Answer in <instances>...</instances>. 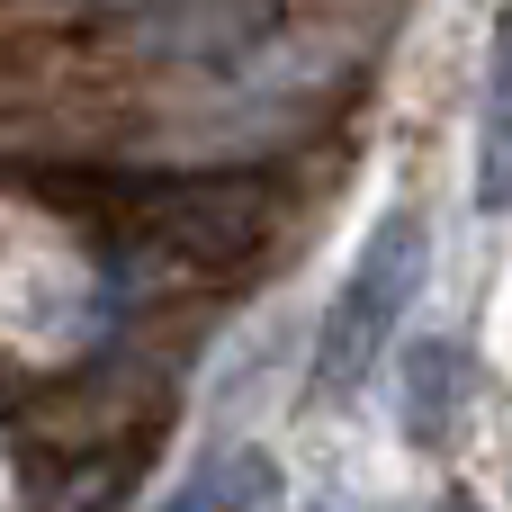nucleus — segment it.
I'll use <instances>...</instances> for the list:
<instances>
[{"mask_svg": "<svg viewBox=\"0 0 512 512\" xmlns=\"http://www.w3.org/2000/svg\"><path fill=\"white\" fill-rule=\"evenodd\" d=\"M423 252H432L423 216H387V225L369 234V252L351 261V279H342V297H333V315H324L315 396H351V387L378 369V351L396 342V315H405L414 288H423Z\"/></svg>", "mask_w": 512, "mask_h": 512, "instance_id": "nucleus-1", "label": "nucleus"}, {"mask_svg": "<svg viewBox=\"0 0 512 512\" xmlns=\"http://www.w3.org/2000/svg\"><path fill=\"white\" fill-rule=\"evenodd\" d=\"M261 234H270V180H234V171L225 180H180L153 207V243L189 270H225Z\"/></svg>", "mask_w": 512, "mask_h": 512, "instance_id": "nucleus-2", "label": "nucleus"}, {"mask_svg": "<svg viewBox=\"0 0 512 512\" xmlns=\"http://www.w3.org/2000/svg\"><path fill=\"white\" fill-rule=\"evenodd\" d=\"M270 18H279V0H171V9H153V18H144V45H153L162 63L234 72V63H252V54H261Z\"/></svg>", "mask_w": 512, "mask_h": 512, "instance_id": "nucleus-3", "label": "nucleus"}, {"mask_svg": "<svg viewBox=\"0 0 512 512\" xmlns=\"http://www.w3.org/2000/svg\"><path fill=\"white\" fill-rule=\"evenodd\" d=\"M396 387H405V441L441 450L450 423L468 414V360H459V342H414L396 360Z\"/></svg>", "mask_w": 512, "mask_h": 512, "instance_id": "nucleus-4", "label": "nucleus"}, {"mask_svg": "<svg viewBox=\"0 0 512 512\" xmlns=\"http://www.w3.org/2000/svg\"><path fill=\"white\" fill-rule=\"evenodd\" d=\"M477 207L512 216V18L495 36V72H486V126H477Z\"/></svg>", "mask_w": 512, "mask_h": 512, "instance_id": "nucleus-5", "label": "nucleus"}]
</instances>
